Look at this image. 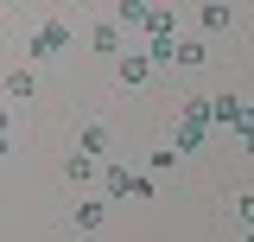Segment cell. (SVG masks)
<instances>
[{
	"instance_id": "cell-2",
	"label": "cell",
	"mask_w": 254,
	"mask_h": 242,
	"mask_svg": "<svg viewBox=\"0 0 254 242\" xmlns=\"http://www.w3.org/2000/svg\"><path fill=\"white\" fill-rule=\"evenodd\" d=\"M115 70H121V83H127V90H133V83H146V77H153V58H146V51H127Z\"/></svg>"
},
{
	"instance_id": "cell-9",
	"label": "cell",
	"mask_w": 254,
	"mask_h": 242,
	"mask_svg": "<svg viewBox=\"0 0 254 242\" xmlns=\"http://www.w3.org/2000/svg\"><path fill=\"white\" fill-rule=\"evenodd\" d=\"M38 90V77H32V70H13V77H6V96H32Z\"/></svg>"
},
{
	"instance_id": "cell-3",
	"label": "cell",
	"mask_w": 254,
	"mask_h": 242,
	"mask_svg": "<svg viewBox=\"0 0 254 242\" xmlns=\"http://www.w3.org/2000/svg\"><path fill=\"white\" fill-rule=\"evenodd\" d=\"M64 38H70V32H64V26H58V19H51V26L38 32V38H32V58H51V51H58Z\"/></svg>"
},
{
	"instance_id": "cell-7",
	"label": "cell",
	"mask_w": 254,
	"mask_h": 242,
	"mask_svg": "<svg viewBox=\"0 0 254 242\" xmlns=\"http://www.w3.org/2000/svg\"><path fill=\"white\" fill-rule=\"evenodd\" d=\"M190 147H203V121H178V153H190Z\"/></svg>"
},
{
	"instance_id": "cell-6",
	"label": "cell",
	"mask_w": 254,
	"mask_h": 242,
	"mask_svg": "<svg viewBox=\"0 0 254 242\" xmlns=\"http://www.w3.org/2000/svg\"><path fill=\"white\" fill-rule=\"evenodd\" d=\"M146 58H153V70H159V64H178V38H153Z\"/></svg>"
},
{
	"instance_id": "cell-13",
	"label": "cell",
	"mask_w": 254,
	"mask_h": 242,
	"mask_svg": "<svg viewBox=\"0 0 254 242\" xmlns=\"http://www.w3.org/2000/svg\"><path fill=\"white\" fill-rule=\"evenodd\" d=\"M178 64H203V45L197 38H178Z\"/></svg>"
},
{
	"instance_id": "cell-10",
	"label": "cell",
	"mask_w": 254,
	"mask_h": 242,
	"mask_svg": "<svg viewBox=\"0 0 254 242\" xmlns=\"http://www.w3.org/2000/svg\"><path fill=\"white\" fill-rule=\"evenodd\" d=\"M102 147H108V127H83V153H89V159H95V153H102Z\"/></svg>"
},
{
	"instance_id": "cell-1",
	"label": "cell",
	"mask_w": 254,
	"mask_h": 242,
	"mask_svg": "<svg viewBox=\"0 0 254 242\" xmlns=\"http://www.w3.org/2000/svg\"><path fill=\"white\" fill-rule=\"evenodd\" d=\"M108 198H153V179H140L127 166H108Z\"/></svg>"
},
{
	"instance_id": "cell-8",
	"label": "cell",
	"mask_w": 254,
	"mask_h": 242,
	"mask_svg": "<svg viewBox=\"0 0 254 242\" xmlns=\"http://www.w3.org/2000/svg\"><path fill=\"white\" fill-rule=\"evenodd\" d=\"M89 45H95V51H115V45H121V26H95Z\"/></svg>"
},
{
	"instance_id": "cell-15",
	"label": "cell",
	"mask_w": 254,
	"mask_h": 242,
	"mask_svg": "<svg viewBox=\"0 0 254 242\" xmlns=\"http://www.w3.org/2000/svg\"><path fill=\"white\" fill-rule=\"evenodd\" d=\"M242 242H254V230H248V236H242Z\"/></svg>"
},
{
	"instance_id": "cell-4",
	"label": "cell",
	"mask_w": 254,
	"mask_h": 242,
	"mask_svg": "<svg viewBox=\"0 0 254 242\" xmlns=\"http://www.w3.org/2000/svg\"><path fill=\"white\" fill-rule=\"evenodd\" d=\"M216 121L242 127V121H248V102H242V96H216Z\"/></svg>"
},
{
	"instance_id": "cell-5",
	"label": "cell",
	"mask_w": 254,
	"mask_h": 242,
	"mask_svg": "<svg viewBox=\"0 0 254 242\" xmlns=\"http://www.w3.org/2000/svg\"><path fill=\"white\" fill-rule=\"evenodd\" d=\"M197 26H203V32H229V6H216V0H210V6L197 13Z\"/></svg>"
},
{
	"instance_id": "cell-12",
	"label": "cell",
	"mask_w": 254,
	"mask_h": 242,
	"mask_svg": "<svg viewBox=\"0 0 254 242\" xmlns=\"http://www.w3.org/2000/svg\"><path fill=\"white\" fill-rule=\"evenodd\" d=\"M70 179H76V185L95 179V159H89V153H76V159H70Z\"/></svg>"
},
{
	"instance_id": "cell-14",
	"label": "cell",
	"mask_w": 254,
	"mask_h": 242,
	"mask_svg": "<svg viewBox=\"0 0 254 242\" xmlns=\"http://www.w3.org/2000/svg\"><path fill=\"white\" fill-rule=\"evenodd\" d=\"M235 217H242V223H254V198H242V204H235Z\"/></svg>"
},
{
	"instance_id": "cell-11",
	"label": "cell",
	"mask_w": 254,
	"mask_h": 242,
	"mask_svg": "<svg viewBox=\"0 0 254 242\" xmlns=\"http://www.w3.org/2000/svg\"><path fill=\"white\" fill-rule=\"evenodd\" d=\"M146 13H153V6H140V0H121V19H127V26H146Z\"/></svg>"
}]
</instances>
